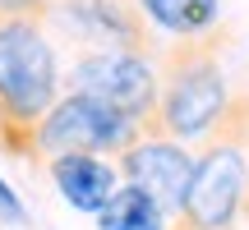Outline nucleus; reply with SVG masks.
Masks as SVG:
<instances>
[{"instance_id": "obj_12", "label": "nucleus", "mask_w": 249, "mask_h": 230, "mask_svg": "<svg viewBox=\"0 0 249 230\" xmlns=\"http://www.w3.org/2000/svg\"><path fill=\"white\" fill-rule=\"evenodd\" d=\"M0 226H28V207L18 203V194L0 180Z\"/></svg>"}, {"instance_id": "obj_3", "label": "nucleus", "mask_w": 249, "mask_h": 230, "mask_svg": "<svg viewBox=\"0 0 249 230\" xmlns=\"http://www.w3.org/2000/svg\"><path fill=\"white\" fill-rule=\"evenodd\" d=\"M139 138H143V124H134L116 106L83 97V92H65L37 129L33 166H46L55 157H107V152L124 157Z\"/></svg>"}, {"instance_id": "obj_1", "label": "nucleus", "mask_w": 249, "mask_h": 230, "mask_svg": "<svg viewBox=\"0 0 249 230\" xmlns=\"http://www.w3.org/2000/svg\"><path fill=\"white\" fill-rule=\"evenodd\" d=\"M55 101H60V65L46 23L0 14V148L18 161H33L37 129Z\"/></svg>"}, {"instance_id": "obj_8", "label": "nucleus", "mask_w": 249, "mask_h": 230, "mask_svg": "<svg viewBox=\"0 0 249 230\" xmlns=\"http://www.w3.org/2000/svg\"><path fill=\"white\" fill-rule=\"evenodd\" d=\"M42 170L51 175L55 194L74 212H88V216H102L107 203L120 194V166L111 157H55Z\"/></svg>"}, {"instance_id": "obj_2", "label": "nucleus", "mask_w": 249, "mask_h": 230, "mask_svg": "<svg viewBox=\"0 0 249 230\" xmlns=\"http://www.w3.org/2000/svg\"><path fill=\"white\" fill-rule=\"evenodd\" d=\"M217 37H194V42H171L161 51V101L157 120L148 124V138H213L222 129L226 111H231V88H226L222 60H217Z\"/></svg>"}, {"instance_id": "obj_4", "label": "nucleus", "mask_w": 249, "mask_h": 230, "mask_svg": "<svg viewBox=\"0 0 249 230\" xmlns=\"http://www.w3.org/2000/svg\"><path fill=\"white\" fill-rule=\"evenodd\" d=\"M249 207V157L245 143L208 138L198 152V175L189 189L185 212L171 221V230H235Z\"/></svg>"}, {"instance_id": "obj_11", "label": "nucleus", "mask_w": 249, "mask_h": 230, "mask_svg": "<svg viewBox=\"0 0 249 230\" xmlns=\"http://www.w3.org/2000/svg\"><path fill=\"white\" fill-rule=\"evenodd\" d=\"M0 14L5 18H37V23H46L51 0H0Z\"/></svg>"}, {"instance_id": "obj_13", "label": "nucleus", "mask_w": 249, "mask_h": 230, "mask_svg": "<svg viewBox=\"0 0 249 230\" xmlns=\"http://www.w3.org/2000/svg\"><path fill=\"white\" fill-rule=\"evenodd\" d=\"M245 216H249V207H245Z\"/></svg>"}, {"instance_id": "obj_6", "label": "nucleus", "mask_w": 249, "mask_h": 230, "mask_svg": "<svg viewBox=\"0 0 249 230\" xmlns=\"http://www.w3.org/2000/svg\"><path fill=\"white\" fill-rule=\"evenodd\" d=\"M46 23L65 28L88 51L152 55V23L134 0H51Z\"/></svg>"}, {"instance_id": "obj_10", "label": "nucleus", "mask_w": 249, "mask_h": 230, "mask_svg": "<svg viewBox=\"0 0 249 230\" xmlns=\"http://www.w3.org/2000/svg\"><path fill=\"white\" fill-rule=\"evenodd\" d=\"M97 230H171V212L139 184H120V194L97 216Z\"/></svg>"}, {"instance_id": "obj_7", "label": "nucleus", "mask_w": 249, "mask_h": 230, "mask_svg": "<svg viewBox=\"0 0 249 230\" xmlns=\"http://www.w3.org/2000/svg\"><path fill=\"white\" fill-rule=\"evenodd\" d=\"M116 166H120V175L129 180V184H139L143 194H152L161 207H166L171 221L185 212L189 189H194V175H198V157L185 148V143H176V138H148V133L124 152Z\"/></svg>"}, {"instance_id": "obj_9", "label": "nucleus", "mask_w": 249, "mask_h": 230, "mask_svg": "<svg viewBox=\"0 0 249 230\" xmlns=\"http://www.w3.org/2000/svg\"><path fill=\"white\" fill-rule=\"evenodd\" d=\"M143 9L152 28L180 37V42H194V37H208L217 23H222V0H134Z\"/></svg>"}, {"instance_id": "obj_5", "label": "nucleus", "mask_w": 249, "mask_h": 230, "mask_svg": "<svg viewBox=\"0 0 249 230\" xmlns=\"http://www.w3.org/2000/svg\"><path fill=\"white\" fill-rule=\"evenodd\" d=\"M70 92L97 97L107 106H116L120 115H129L134 124L157 120V101H161V74L152 69L148 55H129V51H83L65 74Z\"/></svg>"}]
</instances>
